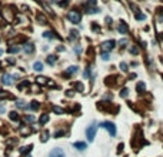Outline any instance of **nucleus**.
Returning a JSON list of instances; mask_svg holds the SVG:
<instances>
[{
	"mask_svg": "<svg viewBox=\"0 0 163 157\" xmlns=\"http://www.w3.org/2000/svg\"><path fill=\"white\" fill-rule=\"evenodd\" d=\"M67 19H69L72 23L79 25L80 20H82V14H80V12H77V10H72V12H69V14H67Z\"/></svg>",
	"mask_w": 163,
	"mask_h": 157,
	"instance_id": "obj_1",
	"label": "nucleus"
},
{
	"mask_svg": "<svg viewBox=\"0 0 163 157\" xmlns=\"http://www.w3.org/2000/svg\"><path fill=\"white\" fill-rule=\"evenodd\" d=\"M96 124H90L87 128H86V137H87L89 141H93L95 140V136H96Z\"/></svg>",
	"mask_w": 163,
	"mask_h": 157,
	"instance_id": "obj_2",
	"label": "nucleus"
},
{
	"mask_svg": "<svg viewBox=\"0 0 163 157\" xmlns=\"http://www.w3.org/2000/svg\"><path fill=\"white\" fill-rule=\"evenodd\" d=\"M99 127H105L106 130L109 132V134L110 136H116V126L113 123H110V121H106V123H102Z\"/></svg>",
	"mask_w": 163,
	"mask_h": 157,
	"instance_id": "obj_3",
	"label": "nucleus"
},
{
	"mask_svg": "<svg viewBox=\"0 0 163 157\" xmlns=\"http://www.w3.org/2000/svg\"><path fill=\"white\" fill-rule=\"evenodd\" d=\"M13 76L9 75V73H4L3 76H2V83H3L4 86H12L13 84Z\"/></svg>",
	"mask_w": 163,
	"mask_h": 157,
	"instance_id": "obj_4",
	"label": "nucleus"
},
{
	"mask_svg": "<svg viewBox=\"0 0 163 157\" xmlns=\"http://www.w3.org/2000/svg\"><path fill=\"white\" fill-rule=\"evenodd\" d=\"M49 157H66V153L63 151V149L56 147V149H53L50 153H49Z\"/></svg>",
	"mask_w": 163,
	"mask_h": 157,
	"instance_id": "obj_5",
	"label": "nucleus"
},
{
	"mask_svg": "<svg viewBox=\"0 0 163 157\" xmlns=\"http://www.w3.org/2000/svg\"><path fill=\"white\" fill-rule=\"evenodd\" d=\"M114 44H116V41L114 40H109V41H105L103 44H102V49L105 50V52H110V50L114 49Z\"/></svg>",
	"mask_w": 163,
	"mask_h": 157,
	"instance_id": "obj_6",
	"label": "nucleus"
},
{
	"mask_svg": "<svg viewBox=\"0 0 163 157\" xmlns=\"http://www.w3.org/2000/svg\"><path fill=\"white\" fill-rule=\"evenodd\" d=\"M117 30H119V33L120 34H126L127 32H129V26L126 25L125 21H120L119 26H117Z\"/></svg>",
	"mask_w": 163,
	"mask_h": 157,
	"instance_id": "obj_7",
	"label": "nucleus"
},
{
	"mask_svg": "<svg viewBox=\"0 0 163 157\" xmlns=\"http://www.w3.org/2000/svg\"><path fill=\"white\" fill-rule=\"evenodd\" d=\"M23 52H25L26 54H32L34 52V46L32 44V43H26V44L23 46Z\"/></svg>",
	"mask_w": 163,
	"mask_h": 157,
	"instance_id": "obj_8",
	"label": "nucleus"
},
{
	"mask_svg": "<svg viewBox=\"0 0 163 157\" xmlns=\"http://www.w3.org/2000/svg\"><path fill=\"white\" fill-rule=\"evenodd\" d=\"M73 147H75L76 150L82 151V150H84L87 146H86V143H84V141H76V143H73Z\"/></svg>",
	"mask_w": 163,
	"mask_h": 157,
	"instance_id": "obj_9",
	"label": "nucleus"
},
{
	"mask_svg": "<svg viewBox=\"0 0 163 157\" xmlns=\"http://www.w3.org/2000/svg\"><path fill=\"white\" fill-rule=\"evenodd\" d=\"M77 69H79V67H77V66H70V67H69V69H67V71H66V73H64V76L76 75V73H77Z\"/></svg>",
	"mask_w": 163,
	"mask_h": 157,
	"instance_id": "obj_10",
	"label": "nucleus"
},
{
	"mask_svg": "<svg viewBox=\"0 0 163 157\" xmlns=\"http://www.w3.org/2000/svg\"><path fill=\"white\" fill-rule=\"evenodd\" d=\"M49 119H50V117H49V114H42V116H40V119H39V123H40V126L46 124L47 121H49Z\"/></svg>",
	"mask_w": 163,
	"mask_h": 157,
	"instance_id": "obj_11",
	"label": "nucleus"
},
{
	"mask_svg": "<svg viewBox=\"0 0 163 157\" xmlns=\"http://www.w3.org/2000/svg\"><path fill=\"white\" fill-rule=\"evenodd\" d=\"M7 52L10 54H14V53H19V52H20V47H19V46H10V47H9L7 49Z\"/></svg>",
	"mask_w": 163,
	"mask_h": 157,
	"instance_id": "obj_12",
	"label": "nucleus"
},
{
	"mask_svg": "<svg viewBox=\"0 0 163 157\" xmlns=\"http://www.w3.org/2000/svg\"><path fill=\"white\" fill-rule=\"evenodd\" d=\"M33 69H34L36 71H42V70H43V63H42V62H34Z\"/></svg>",
	"mask_w": 163,
	"mask_h": 157,
	"instance_id": "obj_13",
	"label": "nucleus"
},
{
	"mask_svg": "<svg viewBox=\"0 0 163 157\" xmlns=\"http://www.w3.org/2000/svg\"><path fill=\"white\" fill-rule=\"evenodd\" d=\"M16 106L19 109H29V106H27V104H26V101H23V100H17Z\"/></svg>",
	"mask_w": 163,
	"mask_h": 157,
	"instance_id": "obj_14",
	"label": "nucleus"
},
{
	"mask_svg": "<svg viewBox=\"0 0 163 157\" xmlns=\"http://www.w3.org/2000/svg\"><path fill=\"white\" fill-rule=\"evenodd\" d=\"M32 149H33V146H32V144H30V146H26V147H21V149H20V153L21 154L30 153V151H32Z\"/></svg>",
	"mask_w": 163,
	"mask_h": 157,
	"instance_id": "obj_15",
	"label": "nucleus"
},
{
	"mask_svg": "<svg viewBox=\"0 0 163 157\" xmlns=\"http://www.w3.org/2000/svg\"><path fill=\"white\" fill-rule=\"evenodd\" d=\"M56 60H57V56H49V57H47V64H50V66H53L54 63H56Z\"/></svg>",
	"mask_w": 163,
	"mask_h": 157,
	"instance_id": "obj_16",
	"label": "nucleus"
},
{
	"mask_svg": "<svg viewBox=\"0 0 163 157\" xmlns=\"http://www.w3.org/2000/svg\"><path fill=\"white\" fill-rule=\"evenodd\" d=\"M9 119L13 120V121H17V120H19V114H17L16 112H10V114H9Z\"/></svg>",
	"mask_w": 163,
	"mask_h": 157,
	"instance_id": "obj_17",
	"label": "nucleus"
},
{
	"mask_svg": "<svg viewBox=\"0 0 163 157\" xmlns=\"http://www.w3.org/2000/svg\"><path fill=\"white\" fill-rule=\"evenodd\" d=\"M145 89H146V86H145V83H138V86H136V90L139 91V93H142L143 90H145Z\"/></svg>",
	"mask_w": 163,
	"mask_h": 157,
	"instance_id": "obj_18",
	"label": "nucleus"
},
{
	"mask_svg": "<svg viewBox=\"0 0 163 157\" xmlns=\"http://www.w3.org/2000/svg\"><path fill=\"white\" fill-rule=\"evenodd\" d=\"M36 80H37L39 84H47V78L46 77H42V76H39Z\"/></svg>",
	"mask_w": 163,
	"mask_h": 157,
	"instance_id": "obj_19",
	"label": "nucleus"
},
{
	"mask_svg": "<svg viewBox=\"0 0 163 157\" xmlns=\"http://www.w3.org/2000/svg\"><path fill=\"white\" fill-rule=\"evenodd\" d=\"M136 20H139V21H143L145 20V19H146V16H145V14H143V13H136Z\"/></svg>",
	"mask_w": 163,
	"mask_h": 157,
	"instance_id": "obj_20",
	"label": "nucleus"
},
{
	"mask_svg": "<svg viewBox=\"0 0 163 157\" xmlns=\"http://www.w3.org/2000/svg\"><path fill=\"white\" fill-rule=\"evenodd\" d=\"M43 37H46V39H54V33H53V32H45V33H43Z\"/></svg>",
	"mask_w": 163,
	"mask_h": 157,
	"instance_id": "obj_21",
	"label": "nucleus"
},
{
	"mask_svg": "<svg viewBox=\"0 0 163 157\" xmlns=\"http://www.w3.org/2000/svg\"><path fill=\"white\" fill-rule=\"evenodd\" d=\"M37 20H39V21H40V25H46V23H47V20H46V17L43 16V14H39V16H37Z\"/></svg>",
	"mask_w": 163,
	"mask_h": 157,
	"instance_id": "obj_22",
	"label": "nucleus"
},
{
	"mask_svg": "<svg viewBox=\"0 0 163 157\" xmlns=\"http://www.w3.org/2000/svg\"><path fill=\"white\" fill-rule=\"evenodd\" d=\"M29 109H30V110H37V109H39V103H37V101H32V103H30V106H29Z\"/></svg>",
	"mask_w": 163,
	"mask_h": 157,
	"instance_id": "obj_23",
	"label": "nucleus"
},
{
	"mask_svg": "<svg viewBox=\"0 0 163 157\" xmlns=\"http://www.w3.org/2000/svg\"><path fill=\"white\" fill-rule=\"evenodd\" d=\"M52 110H53L56 114H63V109L57 107V106H53V107H52Z\"/></svg>",
	"mask_w": 163,
	"mask_h": 157,
	"instance_id": "obj_24",
	"label": "nucleus"
},
{
	"mask_svg": "<svg viewBox=\"0 0 163 157\" xmlns=\"http://www.w3.org/2000/svg\"><path fill=\"white\" fill-rule=\"evenodd\" d=\"M109 59H110V53H107V52H103V53H102V60L107 62Z\"/></svg>",
	"mask_w": 163,
	"mask_h": 157,
	"instance_id": "obj_25",
	"label": "nucleus"
},
{
	"mask_svg": "<svg viewBox=\"0 0 163 157\" xmlns=\"http://www.w3.org/2000/svg\"><path fill=\"white\" fill-rule=\"evenodd\" d=\"M25 120L27 121V123H33V121H34V117L32 116V114H27V116H25Z\"/></svg>",
	"mask_w": 163,
	"mask_h": 157,
	"instance_id": "obj_26",
	"label": "nucleus"
},
{
	"mask_svg": "<svg viewBox=\"0 0 163 157\" xmlns=\"http://www.w3.org/2000/svg\"><path fill=\"white\" fill-rule=\"evenodd\" d=\"M129 52H130V53H132V54H138V53H139V49H138V47H136V46H132V47H130V50H129Z\"/></svg>",
	"mask_w": 163,
	"mask_h": 157,
	"instance_id": "obj_27",
	"label": "nucleus"
},
{
	"mask_svg": "<svg viewBox=\"0 0 163 157\" xmlns=\"http://www.w3.org/2000/svg\"><path fill=\"white\" fill-rule=\"evenodd\" d=\"M64 133H66L64 130H59V132L54 133V137H56V139H59L60 136H64Z\"/></svg>",
	"mask_w": 163,
	"mask_h": 157,
	"instance_id": "obj_28",
	"label": "nucleus"
},
{
	"mask_svg": "<svg viewBox=\"0 0 163 157\" xmlns=\"http://www.w3.org/2000/svg\"><path fill=\"white\" fill-rule=\"evenodd\" d=\"M47 139H49V132H45L42 134V141L45 143V141H47Z\"/></svg>",
	"mask_w": 163,
	"mask_h": 157,
	"instance_id": "obj_29",
	"label": "nucleus"
},
{
	"mask_svg": "<svg viewBox=\"0 0 163 157\" xmlns=\"http://www.w3.org/2000/svg\"><path fill=\"white\" fill-rule=\"evenodd\" d=\"M127 94H129V90H127V89H122V91H120L122 97H127Z\"/></svg>",
	"mask_w": 163,
	"mask_h": 157,
	"instance_id": "obj_30",
	"label": "nucleus"
},
{
	"mask_svg": "<svg viewBox=\"0 0 163 157\" xmlns=\"http://www.w3.org/2000/svg\"><path fill=\"white\" fill-rule=\"evenodd\" d=\"M120 69H122V71H127V70H129V69H127V64H126L125 62L120 63Z\"/></svg>",
	"mask_w": 163,
	"mask_h": 157,
	"instance_id": "obj_31",
	"label": "nucleus"
},
{
	"mask_svg": "<svg viewBox=\"0 0 163 157\" xmlns=\"http://www.w3.org/2000/svg\"><path fill=\"white\" fill-rule=\"evenodd\" d=\"M83 76H84V78H89V77H90V70H89V69H86V70H84V73H83Z\"/></svg>",
	"mask_w": 163,
	"mask_h": 157,
	"instance_id": "obj_32",
	"label": "nucleus"
},
{
	"mask_svg": "<svg viewBox=\"0 0 163 157\" xmlns=\"http://www.w3.org/2000/svg\"><path fill=\"white\" fill-rule=\"evenodd\" d=\"M21 133H23V134H29L30 130H29L27 127H23V128H21Z\"/></svg>",
	"mask_w": 163,
	"mask_h": 157,
	"instance_id": "obj_33",
	"label": "nucleus"
},
{
	"mask_svg": "<svg viewBox=\"0 0 163 157\" xmlns=\"http://www.w3.org/2000/svg\"><path fill=\"white\" fill-rule=\"evenodd\" d=\"M92 29H93V32H100V27H99V26H96V25H93Z\"/></svg>",
	"mask_w": 163,
	"mask_h": 157,
	"instance_id": "obj_34",
	"label": "nucleus"
},
{
	"mask_svg": "<svg viewBox=\"0 0 163 157\" xmlns=\"http://www.w3.org/2000/svg\"><path fill=\"white\" fill-rule=\"evenodd\" d=\"M77 34H79V33H77V32H75V30H72V36H70V39H73V37H77Z\"/></svg>",
	"mask_w": 163,
	"mask_h": 157,
	"instance_id": "obj_35",
	"label": "nucleus"
},
{
	"mask_svg": "<svg viewBox=\"0 0 163 157\" xmlns=\"http://www.w3.org/2000/svg\"><path fill=\"white\" fill-rule=\"evenodd\" d=\"M75 52H76L77 54H79L80 52H82V47H80V46H76V47H75Z\"/></svg>",
	"mask_w": 163,
	"mask_h": 157,
	"instance_id": "obj_36",
	"label": "nucleus"
},
{
	"mask_svg": "<svg viewBox=\"0 0 163 157\" xmlns=\"http://www.w3.org/2000/svg\"><path fill=\"white\" fill-rule=\"evenodd\" d=\"M76 87H77V90H79V91H82V90H83V86H82L80 83H77V84H76Z\"/></svg>",
	"mask_w": 163,
	"mask_h": 157,
	"instance_id": "obj_37",
	"label": "nucleus"
},
{
	"mask_svg": "<svg viewBox=\"0 0 163 157\" xmlns=\"http://www.w3.org/2000/svg\"><path fill=\"white\" fill-rule=\"evenodd\" d=\"M126 43H127V40H126V39H123V40L120 41V44H122L120 47H125V44H126Z\"/></svg>",
	"mask_w": 163,
	"mask_h": 157,
	"instance_id": "obj_38",
	"label": "nucleus"
},
{
	"mask_svg": "<svg viewBox=\"0 0 163 157\" xmlns=\"http://www.w3.org/2000/svg\"><path fill=\"white\" fill-rule=\"evenodd\" d=\"M4 110H6L4 106H3V104H0V113H4Z\"/></svg>",
	"mask_w": 163,
	"mask_h": 157,
	"instance_id": "obj_39",
	"label": "nucleus"
},
{
	"mask_svg": "<svg viewBox=\"0 0 163 157\" xmlns=\"http://www.w3.org/2000/svg\"><path fill=\"white\" fill-rule=\"evenodd\" d=\"M67 96H69V97H72V96H73V91L72 90H67V93H66Z\"/></svg>",
	"mask_w": 163,
	"mask_h": 157,
	"instance_id": "obj_40",
	"label": "nucleus"
},
{
	"mask_svg": "<svg viewBox=\"0 0 163 157\" xmlns=\"http://www.w3.org/2000/svg\"><path fill=\"white\" fill-rule=\"evenodd\" d=\"M2 54H3V50H2V49H0V56H2Z\"/></svg>",
	"mask_w": 163,
	"mask_h": 157,
	"instance_id": "obj_41",
	"label": "nucleus"
},
{
	"mask_svg": "<svg viewBox=\"0 0 163 157\" xmlns=\"http://www.w3.org/2000/svg\"><path fill=\"white\" fill-rule=\"evenodd\" d=\"M162 40H163V33H162Z\"/></svg>",
	"mask_w": 163,
	"mask_h": 157,
	"instance_id": "obj_42",
	"label": "nucleus"
}]
</instances>
